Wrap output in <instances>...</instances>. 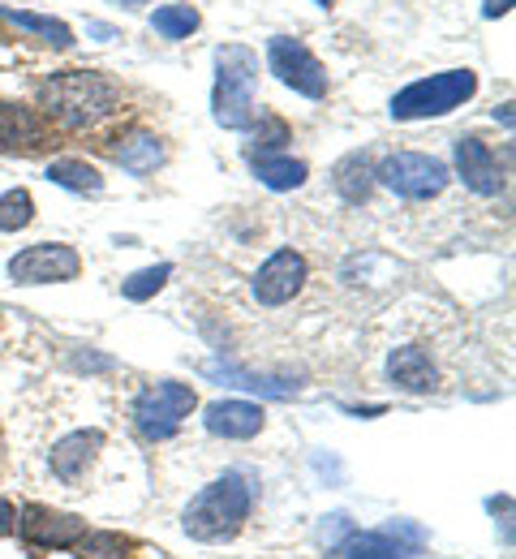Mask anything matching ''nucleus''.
I'll return each instance as SVG.
<instances>
[{
  "label": "nucleus",
  "mask_w": 516,
  "mask_h": 559,
  "mask_svg": "<svg viewBox=\"0 0 516 559\" xmlns=\"http://www.w3.org/2000/svg\"><path fill=\"white\" fill-rule=\"evenodd\" d=\"M203 421L220 439H254L263 430V409L250 401H216V405H207Z\"/></svg>",
  "instance_id": "14"
},
{
  "label": "nucleus",
  "mask_w": 516,
  "mask_h": 559,
  "mask_svg": "<svg viewBox=\"0 0 516 559\" xmlns=\"http://www.w3.org/2000/svg\"><path fill=\"white\" fill-rule=\"evenodd\" d=\"M91 35H99V39H112L117 31H112V26H104V22H91Z\"/></svg>",
  "instance_id": "30"
},
{
  "label": "nucleus",
  "mask_w": 516,
  "mask_h": 559,
  "mask_svg": "<svg viewBox=\"0 0 516 559\" xmlns=\"http://www.w3.org/2000/svg\"><path fill=\"white\" fill-rule=\"evenodd\" d=\"M319 4H332V0H319Z\"/></svg>",
  "instance_id": "32"
},
{
  "label": "nucleus",
  "mask_w": 516,
  "mask_h": 559,
  "mask_svg": "<svg viewBox=\"0 0 516 559\" xmlns=\"http://www.w3.org/2000/svg\"><path fill=\"white\" fill-rule=\"evenodd\" d=\"M305 284V259L297 250H276L259 272H254V297L263 306H285L293 301Z\"/></svg>",
  "instance_id": "10"
},
{
  "label": "nucleus",
  "mask_w": 516,
  "mask_h": 559,
  "mask_svg": "<svg viewBox=\"0 0 516 559\" xmlns=\"http://www.w3.org/2000/svg\"><path fill=\"white\" fill-rule=\"evenodd\" d=\"M48 181L61 186V190H74V194H99V190H104L99 168H91V164H82V159H57V164L48 168Z\"/></svg>",
  "instance_id": "18"
},
{
  "label": "nucleus",
  "mask_w": 516,
  "mask_h": 559,
  "mask_svg": "<svg viewBox=\"0 0 516 559\" xmlns=\"http://www.w3.org/2000/svg\"><path fill=\"white\" fill-rule=\"evenodd\" d=\"M172 276V267L168 263H155V267H143V272H134V276L121 284V293L130 297V301H147L155 297L159 288H164V280Z\"/></svg>",
  "instance_id": "23"
},
{
  "label": "nucleus",
  "mask_w": 516,
  "mask_h": 559,
  "mask_svg": "<svg viewBox=\"0 0 516 559\" xmlns=\"http://www.w3.org/2000/svg\"><path fill=\"white\" fill-rule=\"evenodd\" d=\"M340 559H405L400 543H392V534H353L345 547H340Z\"/></svg>",
  "instance_id": "21"
},
{
  "label": "nucleus",
  "mask_w": 516,
  "mask_h": 559,
  "mask_svg": "<svg viewBox=\"0 0 516 559\" xmlns=\"http://www.w3.org/2000/svg\"><path fill=\"white\" fill-rule=\"evenodd\" d=\"M151 31L164 35V39H190L199 31V9L190 4H164L151 13Z\"/></svg>",
  "instance_id": "20"
},
{
  "label": "nucleus",
  "mask_w": 516,
  "mask_h": 559,
  "mask_svg": "<svg viewBox=\"0 0 516 559\" xmlns=\"http://www.w3.org/2000/svg\"><path fill=\"white\" fill-rule=\"evenodd\" d=\"M121 4H143V0H121Z\"/></svg>",
  "instance_id": "31"
},
{
  "label": "nucleus",
  "mask_w": 516,
  "mask_h": 559,
  "mask_svg": "<svg viewBox=\"0 0 516 559\" xmlns=\"http://www.w3.org/2000/svg\"><path fill=\"white\" fill-rule=\"evenodd\" d=\"M13 525H17V512H13V503H9V499H0V538H4Z\"/></svg>",
  "instance_id": "28"
},
{
  "label": "nucleus",
  "mask_w": 516,
  "mask_h": 559,
  "mask_svg": "<svg viewBox=\"0 0 516 559\" xmlns=\"http://www.w3.org/2000/svg\"><path fill=\"white\" fill-rule=\"evenodd\" d=\"M508 9H513V0H487L482 13H487V17H500V13H508Z\"/></svg>",
  "instance_id": "29"
},
{
  "label": "nucleus",
  "mask_w": 516,
  "mask_h": 559,
  "mask_svg": "<svg viewBox=\"0 0 516 559\" xmlns=\"http://www.w3.org/2000/svg\"><path fill=\"white\" fill-rule=\"evenodd\" d=\"M374 173H370V159L367 155H345L340 164H336V194L345 199V203H362L370 194V181Z\"/></svg>",
  "instance_id": "19"
},
{
  "label": "nucleus",
  "mask_w": 516,
  "mask_h": 559,
  "mask_svg": "<svg viewBox=\"0 0 516 559\" xmlns=\"http://www.w3.org/2000/svg\"><path fill=\"white\" fill-rule=\"evenodd\" d=\"M31 219H35V203H31L26 190L0 194V233H17V228H26Z\"/></svg>",
  "instance_id": "22"
},
{
  "label": "nucleus",
  "mask_w": 516,
  "mask_h": 559,
  "mask_svg": "<svg viewBox=\"0 0 516 559\" xmlns=\"http://www.w3.org/2000/svg\"><path fill=\"white\" fill-rule=\"evenodd\" d=\"M99 448H104V435L99 430H74V435H65L52 448V474L61 483H82L86 469H91V461L99 456Z\"/></svg>",
  "instance_id": "13"
},
{
  "label": "nucleus",
  "mask_w": 516,
  "mask_h": 559,
  "mask_svg": "<svg viewBox=\"0 0 516 559\" xmlns=\"http://www.w3.org/2000/svg\"><path fill=\"white\" fill-rule=\"evenodd\" d=\"M267 66H272V73H276L285 86H293L297 95H305V99H323V95H327V70L319 66V57H314L301 39L276 35V39L267 44Z\"/></svg>",
  "instance_id": "7"
},
{
  "label": "nucleus",
  "mask_w": 516,
  "mask_h": 559,
  "mask_svg": "<svg viewBox=\"0 0 516 559\" xmlns=\"http://www.w3.org/2000/svg\"><path fill=\"white\" fill-rule=\"evenodd\" d=\"M473 91H478V78H473L469 70L431 73V78H422V82H409V86L392 99V117H396V121H427V117H443V112L460 108Z\"/></svg>",
  "instance_id": "4"
},
{
  "label": "nucleus",
  "mask_w": 516,
  "mask_h": 559,
  "mask_svg": "<svg viewBox=\"0 0 516 559\" xmlns=\"http://www.w3.org/2000/svg\"><path fill=\"white\" fill-rule=\"evenodd\" d=\"M9 22H13V26H22V31H35V35H48L57 48H70V44H74L70 26H65V22H57V17H39V13H9Z\"/></svg>",
  "instance_id": "24"
},
{
  "label": "nucleus",
  "mask_w": 516,
  "mask_h": 559,
  "mask_svg": "<svg viewBox=\"0 0 516 559\" xmlns=\"http://www.w3.org/2000/svg\"><path fill=\"white\" fill-rule=\"evenodd\" d=\"M250 503H254V495L245 487V478L241 474H224V478H216L212 487H203L190 499L181 525L199 543H224L245 525Z\"/></svg>",
  "instance_id": "1"
},
{
  "label": "nucleus",
  "mask_w": 516,
  "mask_h": 559,
  "mask_svg": "<svg viewBox=\"0 0 516 559\" xmlns=\"http://www.w3.org/2000/svg\"><path fill=\"white\" fill-rule=\"evenodd\" d=\"M77 272H82L77 250L61 241H39L9 259V276L17 284H61V280H74Z\"/></svg>",
  "instance_id": "8"
},
{
  "label": "nucleus",
  "mask_w": 516,
  "mask_h": 559,
  "mask_svg": "<svg viewBox=\"0 0 516 559\" xmlns=\"http://www.w3.org/2000/svg\"><path fill=\"white\" fill-rule=\"evenodd\" d=\"M77 556L82 559H125V538L117 534H86L77 543Z\"/></svg>",
  "instance_id": "26"
},
{
  "label": "nucleus",
  "mask_w": 516,
  "mask_h": 559,
  "mask_svg": "<svg viewBox=\"0 0 516 559\" xmlns=\"http://www.w3.org/2000/svg\"><path fill=\"white\" fill-rule=\"evenodd\" d=\"M194 405H199V396H194L190 383L159 379V383H151L147 392H139V401H134V426L147 439H172L177 426L190 418Z\"/></svg>",
  "instance_id": "5"
},
{
  "label": "nucleus",
  "mask_w": 516,
  "mask_h": 559,
  "mask_svg": "<svg viewBox=\"0 0 516 559\" xmlns=\"http://www.w3.org/2000/svg\"><path fill=\"white\" fill-rule=\"evenodd\" d=\"M17 530L39 551H65L86 538V521H77L70 512H52V508H26L17 516Z\"/></svg>",
  "instance_id": "9"
},
{
  "label": "nucleus",
  "mask_w": 516,
  "mask_h": 559,
  "mask_svg": "<svg viewBox=\"0 0 516 559\" xmlns=\"http://www.w3.org/2000/svg\"><path fill=\"white\" fill-rule=\"evenodd\" d=\"M387 374H392V383H396L400 392H409V396H427V392L440 388V370H435V361L427 357V349H418V345L392 349V357H387Z\"/></svg>",
  "instance_id": "12"
},
{
  "label": "nucleus",
  "mask_w": 516,
  "mask_h": 559,
  "mask_svg": "<svg viewBox=\"0 0 516 559\" xmlns=\"http://www.w3.org/2000/svg\"><path fill=\"white\" fill-rule=\"evenodd\" d=\"M212 374H224L232 379L237 388H250V392H263V396H289L293 388L289 383H272V379H259V374H245V370H232V366H207Z\"/></svg>",
  "instance_id": "25"
},
{
  "label": "nucleus",
  "mask_w": 516,
  "mask_h": 559,
  "mask_svg": "<svg viewBox=\"0 0 516 559\" xmlns=\"http://www.w3.org/2000/svg\"><path fill=\"white\" fill-rule=\"evenodd\" d=\"M39 99H44V108H48L61 126L82 130V126H95L99 117L112 112L117 86H112L108 78H99V73H82V70L52 73V78L39 86Z\"/></svg>",
  "instance_id": "2"
},
{
  "label": "nucleus",
  "mask_w": 516,
  "mask_h": 559,
  "mask_svg": "<svg viewBox=\"0 0 516 559\" xmlns=\"http://www.w3.org/2000/svg\"><path fill=\"white\" fill-rule=\"evenodd\" d=\"M379 181L409 199V203H422V199H435L443 186H447V164L435 159V155H418V151H396L383 159L379 168Z\"/></svg>",
  "instance_id": "6"
},
{
  "label": "nucleus",
  "mask_w": 516,
  "mask_h": 559,
  "mask_svg": "<svg viewBox=\"0 0 516 559\" xmlns=\"http://www.w3.org/2000/svg\"><path fill=\"white\" fill-rule=\"evenodd\" d=\"M280 142H289V126H285V121H276V117H267V121L259 126V146H263V151H272V146H280Z\"/></svg>",
  "instance_id": "27"
},
{
  "label": "nucleus",
  "mask_w": 516,
  "mask_h": 559,
  "mask_svg": "<svg viewBox=\"0 0 516 559\" xmlns=\"http://www.w3.org/2000/svg\"><path fill=\"white\" fill-rule=\"evenodd\" d=\"M456 173H460V181H465L473 194H482V199H491V194L504 190V168H500V159L491 155V146L482 139L456 142Z\"/></svg>",
  "instance_id": "11"
},
{
  "label": "nucleus",
  "mask_w": 516,
  "mask_h": 559,
  "mask_svg": "<svg viewBox=\"0 0 516 559\" xmlns=\"http://www.w3.org/2000/svg\"><path fill=\"white\" fill-rule=\"evenodd\" d=\"M44 146V126L31 117V108L0 104V151H35Z\"/></svg>",
  "instance_id": "15"
},
{
  "label": "nucleus",
  "mask_w": 516,
  "mask_h": 559,
  "mask_svg": "<svg viewBox=\"0 0 516 559\" xmlns=\"http://www.w3.org/2000/svg\"><path fill=\"white\" fill-rule=\"evenodd\" d=\"M254 86H259V57L241 44L216 48V121L224 130H250L254 126Z\"/></svg>",
  "instance_id": "3"
},
{
  "label": "nucleus",
  "mask_w": 516,
  "mask_h": 559,
  "mask_svg": "<svg viewBox=\"0 0 516 559\" xmlns=\"http://www.w3.org/2000/svg\"><path fill=\"white\" fill-rule=\"evenodd\" d=\"M112 159H117L125 173L147 177V173H155V168L164 164V146H159L155 134H134V139H125L117 151H112Z\"/></svg>",
  "instance_id": "16"
},
{
  "label": "nucleus",
  "mask_w": 516,
  "mask_h": 559,
  "mask_svg": "<svg viewBox=\"0 0 516 559\" xmlns=\"http://www.w3.org/2000/svg\"><path fill=\"white\" fill-rule=\"evenodd\" d=\"M254 177L267 190H297L305 181V164L293 155H254Z\"/></svg>",
  "instance_id": "17"
}]
</instances>
